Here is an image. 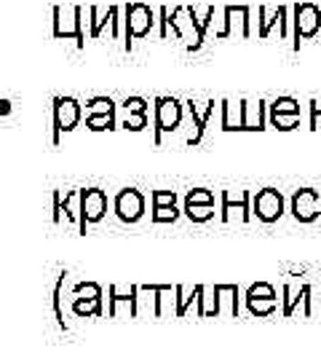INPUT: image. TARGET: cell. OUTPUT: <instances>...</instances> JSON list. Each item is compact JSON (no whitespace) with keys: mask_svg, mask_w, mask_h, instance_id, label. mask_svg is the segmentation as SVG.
Segmentation results:
<instances>
[{"mask_svg":"<svg viewBox=\"0 0 321 362\" xmlns=\"http://www.w3.org/2000/svg\"><path fill=\"white\" fill-rule=\"evenodd\" d=\"M249 202H252L249 191H238V194H233V191H222V220L228 223L233 212H238V218L244 220V223H249V220H252Z\"/></svg>","mask_w":321,"mask_h":362,"instance_id":"11","label":"cell"},{"mask_svg":"<svg viewBox=\"0 0 321 362\" xmlns=\"http://www.w3.org/2000/svg\"><path fill=\"white\" fill-rule=\"evenodd\" d=\"M270 113H300V103L295 97H279L270 103Z\"/></svg>","mask_w":321,"mask_h":362,"instance_id":"19","label":"cell"},{"mask_svg":"<svg viewBox=\"0 0 321 362\" xmlns=\"http://www.w3.org/2000/svg\"><path fill=\"white\" fill-rule=\"evenodd\" d=\"M153 8L145 3H128L126 6V35L128 38H145L153 30Z\"/></svg>","mask_w":321,"mask_h":362,"instance_id":"8","label":"cell"},{"mask_svg":"<svg viewBox=\"0 0 321 362\" xmlns=\"http://www.w3.org/2000/svg\"><path fill=\"white\" fill-rule=\"evenodd\" d=\"M292 215L297 223H313L321 215V194L316 188H297L292 194Z\"/></svg>","mask_w":321,"mask_h":362,"instance_id":"4","label":"cell"},{"mask_svg":"<svg viewBox=\"0 0 321 362\" xmlns=\"http://www.w3.org/2000/svg\"><path fill=\"white\" fill-rule=\"evenodd\" d=\"M310 129H321V105L310 103Z\"/></svg>","mask_w":321,"mask_h":362,"instance_id":"20","label":"cell"},{"mask_svg":"<svg viewBox=\"0 0 321 362\" xmlns=\"http://www.w3.org/2000/svg\"><path fill=\"white\" fill-rule=\"evenodd\" d=\"M182 121V105L174 97H158L155 100V129H158V140L164 132H174Z\"/></svg>","mask_w":321,"mask_h":362,"instance_id":"7","label":"cell"},{"mask_svg":"<svg viewBox=\"0 0 321 362\" xmlns=\"http://www.w3.org/2000/svg\"><path fill=\"white\" fill-rule=\"evenodd\" d=\"M78 199H80V228H86V223H99L107 215V196L102 188H83Z\"/></svg>","mask_w":321,"mask_h":362,"instance_id":"5","label":"cell"},{"mask_svg":"<svg viewBox=\"0 0 321 362\" xmlns=\"http://www.w3.org/2000/svg\"><path fill=\"white\" fill-rule=\"evenodd\" d=\"M310 293H313V290H310L308 285L284 287V296H286L284 298V314H286V317H292L300 303H305V309H308V314H310V311H313L310 309Z\"/></svg>","mask_w":321,"mask_h":362,"instance_id":"15","label":"cell"},{"mask_svg":"<svg viewBox=\"0 0 321 362\" xmlns=\"http://www.w3.org/2000/svg\"><path fill=\"white\" fill-rule=\"evenodd\" d=\"M123 110H126V118H123V127L126 129L140 132L147 127V103L140 100V97H128L123 103Z\"/></svg>","mask_w":321,"mask_h":362,"instance_id":"14","label":"cell"},{"mask_svg":"<svg viewBox=\"0 0 321 362\" xmlns=\"http://www.w3.org/2000/svg\"><path fill=\"white\" fill-rule=\"evenodd\" d=\"M75 311L83 317H89V314H99L102 311V290H99V285H80L75 293Z\"/></svg>","mask_w":321,"mask_h":362,"instance_id":"12","label":"cell"},{"mask_svg":"<svg viewBox=\"0 0 321 362\" xmlns=\"http://www.w3.org/2000/svg\"><path fill=\"white\" fill-rule=\"evenodd\" d=\"M185 215L193 223H206L214 218V194L209 188H193L185 196Z\"/></svg>","mask_w":321,"mask_h":362,"instance_id":"6","label":"cell"},{"mask_svg":"<svg viewBox=\"0 0 321 362\" xmlns=\"http://www.w3.org/2000/svg\"><path fill=\"white\" fill-rule=\"evenodd\" d=\"M284 196L281 191H276V188H262V191H257L252 196V215H255L260 223H276V220H281L284 215Z\"/></svg>","mask_w":321,"mask_h":362,"instance_id":"1","label":"cell"},{"mask_svg":"<svg viewBox=\"0 0 321 362\" xmlns=\"http://www.w3.org/2000/svg\"><path fill=\"white\" fill-rule=\"evenodd\" d=\"M295 40L297 46H300V38L303 40H310L319 35L321 30V8L316 3H297L295 8Z\"/></svg>","mask_w":321,"mask_h":362,"instance_id":"2","label":"cell"},{"mask_svg":"<svg viewBox=\"0 0 321 362\" xmlns=\"http://www.w3.org/2000/svg\"><path fill=\"white\" fill-rule=\"evenodd\" d=\"M270 124L281 132H292L300 127V113H270Z\"/></svg>","mask_w":321,"mask_h":362,"instance_id":"18","label":"cell"},{"mask_svg":"<svg viewBox=\"0 0 321 362\" xmlns=\"http://www.w3.org/2000/svg\"><path fill=\"white\" fill-rule=\"evenodd\" d=\"M246 309L252 311L255 317H270L273 311L279 309V298H260L246 290Z\"/></svg>","mask_w":321,"mask_h":362,"instance_id":"16","label":"cell"},{"mask_svg":"<svg viewBox=\"0 0 321 362\" xmlns=\"http://www.w3.org/2000/svg\"><path fill=\"white\" fill-rule=\"evenodd\" d=\"M222 129L241 132V103H222Z\"/></svg>","mask_w":321,"mask_h":362,"instance_id":"17","label":"cell"},{"mask_svg":"<svg viewBox=\"0 0 321 362\" xmlns=\"http://www.w3.org/2000/svg\"><path fill=\"white\" fill-rule=\"evenodd\" d=\"M113 212L121 223H137L145 215V196L137 191V188H123L116 194V202H113Z\"/></svg>","mask_w":321,"mask_h":362,"instance_id":"3","label":"cell"},{"mask_svg":"<svg viewBox=\"0 0 321 362\" xmlns=\"http://www.w3.org/2000/svg\"><path fill=\"white\" fill-rule=\"evenodd\" d=\"M177 194L174 191H155L153 194V220L155 223H174L177 220Z\"/></svg>","mask_w":321,"mask_h":362,"instance_id":"13","label":"cell"},{"mask_svg":"<svg viewBox=\"0 0 321 362\" xmlns=\"http://www.w3.org/2000/svg\"><path fill=\"white\" fill-rule=\"evenodd\" d=\"M89 118H86V127L91 132H104L116 127V110H113V100L107 97H94L89 103Z\"/></svg>","mask_w":321,"mask_h":362,"instance_id":"10","label":"cell"},{"mask_svg":"<svg viewBox=\"0 0 321 362\" xmlns=\"http://www.w3.org/2000/svg\"><path fill=\"white\" fill-rule=\"evenodd\" d=\"M80 103L73 97H56L54 100V127H56V137L59 132H73L80 124Z\"/></svg>","mask_w":321,"mask_h":362,"instance_id":"9","label":"cell"}]
</instances>
